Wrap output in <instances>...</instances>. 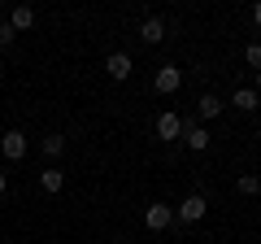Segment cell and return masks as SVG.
Segmentation results:
<instances>
[{
  "mask_svg": "<svg viewBox=\"0 0 261 244\" xmlns=\"http://www.w3.org/2000/svg\"><path fill=\"white\" fill-rule=\"evenodd\" d=\"M118 244H122V240H118Z\"/></svg>",
  "mask_w": 261,
  "mask_h": 244,
  "instance_id": "44dd1931",
  "label": "cell"
},
{
  "mask_svg": "<svg viewBox=\"0 0 261 244\" xmlns=\"http://www.w3.org/2000/svg\"><path fill=\"white\" fill-rule=\"evenodd\" d=\"M244 57H248V66H261V44H248V48H244Z\"/></svg>",
  "mask_w": 261,
  "mask_h": 244,
  "instance_id": "9a60e30c",
  "label": "cell"
},
{
  "mask_svg": "<svg viewBox=\"0 0 261 244\" xmlns=\"http://www.w3.org/2000/svg\"><path fill=\"white\" fill-rule=\"evenodd\" d=\"M157 135L161 140H178V135H183V118H178V113H161L157 118Z\"/></svg>",
  "mask_w": 261,
  "mask_h": 244,
  "instance_id": "5b68a950",
  "label": "cell"
},
{
  "mask_svg": "<svg viewBox=\"0 0 261 244\" xmlns=\"http://www.w3.org/2000/svg\"><path fill=\"white\" fill-rule=\"evenodd\" d=\"M144 223H148V231H166V227L174 223V209L170 205H148L144 209Z\"/></svg>",
  "mask_w": 261,
  "mask_h": 244,
  "instance_id": "6da1fadb",
  "label": "cell"
},
{
  "mask_svg": "<svg viewBox=\"0 0 261 244\" xmlns=\"http://www.w3.org/2000/svg\"><path fill=\"white\" fill-rule=\"evenodd\" d=\"M61 149H65V140H61V135H48V140H44V153H53V157H57Z\"/></svg>",
  "mask_w": 261,
  "mask_h": 244,
  "instance_id": "5bb4252c",
  "label": "cell"
},
{
  "mask_svg": "<svg viewBox=\"0 0 261 244\" xmlns=\"http://www.w3.org/2000/svg\"><path fill=\"white\" fill-rule=\"evenodd\" d=\"M39 188H44V192H61L65 188V175H61V170H44V175H39Z\"/></svg>",
  "mask_w": 261,
  "mask_h": 244,
  "instance_id": "30bf717a",
  "label": "cell"
},
{
  "mask_svg": "<svg viewBox=\"0 0 261 244\" xmlns=\"http://www.w3.org/2000/svg\"><path fill=\"white\" fill-rule=\"evenodd\" d=\"M235 188H240L244 197H257V192H261V179L257 175H240V179H235Z\"/></svg>",
  "mask_w": 261,
  "mask_h": 244,
  "instance_id": "8fae6325",
  "label": "cell"
},
{
  "mask_svg": "<svg viewBox=\"0 0 261 244\" xmlns=\"http://www.w3.org/2000/svg\"><path fill=\"white\" fill-rule=\"evenodd\" d=\"M9 27H13V31H27V27H35V9H31V5H18V9L9 13Z\"/></svg>",
  "mask_w": 261,
  "mask_h": 244,
  "instance_id": "9c48e42d",
  "label": "cell"
},
{
  "mask_svg": "<svg viewBox=\"0 0 261 244\" xmlns=\"http://www.w3.org/2000/svg\"><path fill=\"white\" fill-rule=\"evenodd\" d=\"M252 22H257V27H261V5H252Z\"/></svg>",
  "mask_w": 261,
  "mask_h": 244,
  "instance_id": "e0dca14e",
  "label": "cell"
},
{
  "mask_svg": "<svg viewBox=\"0 0 261 244\" xmlns=\"http://www.w3.org/2000/svg\"><path fill=\"white\" fill-rule=\"evenodd\" d=\"M178 83H183V70H178V66H161L157 70V92H178Z\"/></svg>",
  "mask_w": 261,
  "mask_h": 244,
  "instance_id": "277c9868",
  "label": "cell"
},
{
  "mask_svg": "<svg viewBox=\"0 0 261 244\" xmlns=\"http://www.w3.org/2000/svg\"><path fill=\"white\" fill-rule=\"evenodd\" d=\"M5 188H9V179H5V175H0V197H5Z\"/></svg>",
  "mask_w": 261,
  "mask_h": 244,
  "instance_id": "ac0fdd59",
  "label": "cell"
},
{
  "mask_svg": "<svg viewBox=\"0 0 261 244\" xmlns=\"http://www.w3.org/2000/svg\"><path fill=\"white\" fill-rule=\"evenodd\" d=\"M205 209H209L205 197H187L183 205L174 209V218H183V223H200V218H205Z\"/></svg>",
  "mask_w": 261,
  "mask_h": 244,
  "instance_id": "7a4b0ae2",
  "label": "cell"
},
{
  "mask_svg": "<svg viewBox=\"0 0 261 244\" xmlns=\"http://www.w3.org/2000/svg\"><path fill=\"white\" fill-rule=\"evenodd\" d=\"M105 70H109V75H113V79L122 83V79H130V57H126V53H109Z\"/></svg>",
  "mask_w": 261,
  "mask_h": 244,
  "instance_id": "52a82bcc",
  "label": "cell"
},
{
  "mask_svg": "<svg viewBox=\"0 0 261 244\" xmlns=\"http://www.w3.org/2000/svg\"><path fill=\"white\" fill-rule=\"evenodd\" d=\"M13 35H18V31H13V27H9V22H0V48L9 44V39H13Z\"/></svg>",
  "mask_w": 261,
  "mask_h": 244,
  "instance_id": "2e32d148",
  "label": "cell"
},
{
  "mask_svg": "<svg viewBox=\"0 0 261 244\" xmlns=\"http://www.w3.org/2000/svg\"><path fill=\"white\" fill-rule=\"evenodd\" d=\"M257 87H261V70H257Z\"/></svg>",
  "mask_w": 261,
  "mask_h": 244,
  "instance_id": "d6986e66",
  "label": "cell"
},
{
  "mask_svg": "<svg viewBox=\"0 0 261 244\" xmlns=\"http://www.w3.org/2000/svg\"><path fill=\"white\" fill-rule=\"evenodd\" d=\"M0 13H5V5H0Z\"/></svg>",
  "mask_w": 261,
  "mask_h": 244,
  "instance_id": "ffe728a7",
  "label": "cell"
},
{
  "mask_svg": "<svg viewBox=\"0 0 261 244\" xmlns=\"http://www.w3.org/2000/svg\"><path fill=\"white\" fill-rule=\"evenodd\" d=\"M0 153H5V157H9V161L27 157V135H22V131H9V135H5V140H0Z\"/></svg>",
  "mask_w": 261,
  "mask_h": 244,
  "instance_id": "3957f363",
  "label": "cell"
},
{
  "mask_svg": "<svg viewBox=\"0 0 261 244\" xmlns=\"http://www.w3.org/2000/svg\"><path fill=\"white\" fill-rule=\"evenodd\" d=\"M140 39H144V44H161V39H166V22H161V18H144Z\"/></svg>",
  "mask_w": 261,
  "mask_h": 244,
  "instance_id": "8992f818",
  "label": "cell"
},
{
  "mask_svg": "<svg viewBox=\"0 0 261 244\" xmlns=\"http://www.w3.org/2000/svg\"><path fill=\"white\" fill-rule=\"evenodd\" d=\"M235 109H257V92H252V87H240V92H235Z\"/></svg>",
  "mask_w": 261,
  "mask_h": 244,
  "instance_id": "7c38bea8",
  "label": "cell"
},
{
  "mask_svg": "<svg viewBox=\"0 0 261 244\" xmlns=\"http://www.w3.org/2000/svg\"><path fill=\"white\" fill-rule=\"evenodd\" d=\"M183 140H187V149H196V153L209 149V131H205V127H187V122H183Z\"/></svg>",
  "mask_w": 261,
  "mask_h": 244,
  "instance_id": "ba28073f",
  "label": "cell"
},
{
  "mask_svg": "<svg viewBox=\"0 0 261 244\" xmlns=\"http://www.w3.org/2000/svg\"><path fill=\"white\" fill-rule=\"evenodd\" d=\"M218 109H222V101H218V96H200V118H218Z\"/></svg>",
  "mask_w": 261,
  "mask_h": 244,
  "instance_id": "4fadbf2b",
  "label": "cell"
}]
</instances>
